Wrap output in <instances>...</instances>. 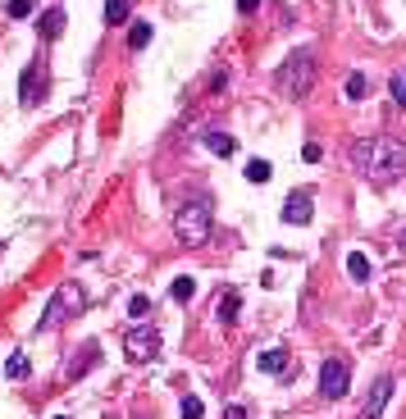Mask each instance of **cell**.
<instances>
[{"label": "cell", "mask_w": 406, "mask_h": 419, "mask_svg": "<svg viewBox=\"0 0 406 419\" xmlns=\"http://www.w3.org/2000/svg\"><path fill=\"white\" fill-rule=\"evenodd\" d=\"M347 383H352V365L343 356H328L320 365V396L324 401H338V396H347Z\"/></svg>", "instance_id": "7"}, {"label": "cell", "mask_w": 406, "mask_h": 419, "mask_svg": "<svg viewBox=\"0 0 406 419\" xmlns=\"http://www.w3.org/2000/svg\"><path fill=\"white\" fill-rule=\"evenodd\" d=\"M206 146H210V151L219 155V160H228V155L238 151V142L228 137V132H206Z\"/></svg>", "instance_id": "15"}, {"label": "cell", "mask_w": 406, "mask_h": 419, "mask_svg": "<svg viewBox=\"0 0 406 419\" xmlns=\"http://www.w3.org/2000/svg\"><path fill=\"white\" fill-rule=\"evenodd\" d=\"M123 356H128L133 365H151V360L160 356V328L133 324L128 333H123Z\"/></svg>", "instance_id": "5"}, {"label": "cell", "mask_w": 406, "mask_h": 419, "mask_svg": "<svg viewBox=\"0 0 406 419\" xmlns=\"http://www.w3.org/2000/svg\"><path fill=\"white\" fill-rule=\"evenodd\" d=\"M151 37H156V32H151V23H142V18H137V23L128 27V51H147Z\"/></svg>", "instance_id": "14"}, {"label": "cell", "mask_w": 406, "mask_h": 419, "mask_svg": "<svg viewBox=\"0 0 406 419\" xmlns=\"http://www.w3.org/2000/svg\"><path fill=\"white\" fill-rule=\"evenodd\" d=\"M55 419H69V415H55Z\"/></svg>", "instance_id": "30"}, {"label": "cell", "mask_w": 406, "mask_h": 419, "mask_svg": "<svg viewBox=\"0 0 406 419\" xmlns=\"http://www.w3.org/2000/svg\"><path fill=\"white\" fill-rule=\"evenodd\" d=\"M315 73H320V64H315V51H293L283 64H278L274 87H278L283 96H293V101H302V96L315 87Z\"/></svg>", "instance_id": "3"}, {"label": "cell", "mask_w": 406, "mask_h": 419, "mask_svg": "<svg viewBox=\"0 0 406 419\" xmlns=\"http://www.w3.org/2000/svg\"><path fill=\"white\" fill-rule=\"evenodd\" d=\"M315 201H311V192H293V196L283 201V223H311L315 219Z\"/></svg>", "instance_id": "10"}, {"label": "cell", "mask_w": 406, "mask_h": 419, "mask_svg": "<svg viewBox=\"0 0 406 419\" xmlns=\"http://www.w3.org/2000/svg\"><path fill=\"white\" fill-rule=\"evenodd\" d=\"M128 315H133V319H147V315H151V296H142V292H137V296L128 301Z\"/></svg>", "instance_id": "23"}, {"label": "cell", "mask_w": 406, "mask_h": 419, "mask_svg": "<svg viewBox=\"0 0 406 419\" xmlns=\"http://www.w3.org/2000/svg\"><path fill=\"white\" fill-rule=\"evenodd\" d=\"M64 27H69V18H64V9H60V5H51L42 18H37V32H42V42H55V37H60Z\"/></svg>", "instance_id": "11"}, {"label": "cell", "mask_w": 406, "mask_h": 419, "mask_svg": "<svg viewBox=\"0 0 406 419\" xmlns=\"http://www.w3.org/2000/svg\"><path fill=\"white\" fill-rule=\"evenodd\" d=\"M224 419H247V411H242V406H228V411H224Z\"/></svg>", "instance_id": "27"}, {"label": "cell", "mask_w": 406, "mask_h": 419, "mask_svg": "<svg viewBox=\"0 0 406 419\" xmlns=\"http://www.w3.org/2000/svg\"><path fill=\"white\" fill-rule=\"evenodd\" d=\"M302 160H306V164H320V160H324V146H320V142H306V146H302Z\"/></svg>", "instance_id": "25"}, {"label": "cell", "mask_w": 406, "mask_h": 419, "mask_svg": "<svg viewBox=\"0 0 406 419\" xmlns=\"http://www.w3.org/2000/svg\"><path fill=\"white\" fill-rule=\"evenodd\" d=\"M256 369H265V374H288V351H278V346L260 351V356H256Z\"/></svg>", "instance_id": "13"}, {"label": "cell", "mask_w": 406, "mask_h": 419, "mask_svg": "<svg viewBox=\"0 0 406 419\" xmlns=\"http://www.w3.org/2000/svg\"><path fill=\"white\" fill-rule=\"evenodd\" d=\"M347 160H352V169L361 173V178L388 187L393 178L406 173V146L398 137H356L347 146Z\"/></svg>", "instance_id": "1"}, {"label": "cell", "mask_w": 406, "mask_h": 419, "mask_svg": "<svg viewBox=\"0 0 406 419\" xmlns=\"http://www.w3.org/2000/svg\"><path fill=\"white\" fill-rule=\"evenodd\" d=\"M370 96V77L365 73H347V101H365Z\"/></svg>", "instance_id": "18"}, {"label": "cell", "mask_w": 406, "mask_h": 419, "mask_svg": "<svg viewBox=\"0 0 406 419\" xmlns=\"http://www.w3.org/2000/svg\"><path fill=\"white\" fill-rule=\"evenodd\" d=\"M269 178H274V169H269V160H251V164H247V182H256V187H265Z\"/></svg>", "instance_id": "20"}, {"label": "cell", "mask_w": 406, "mask_h": 419, "mask_svg": "<svg viewBox=\"0 0 406 419\" xmlns=\"http://www.w3.org/2000/svg\"><path fill=\"white\" fill-rule=\"evenodd\" d=\"M169 296H173V301H192V296H197V278H192V274H178V278L169 282Z\"/></svg>", "instance_id": "16"}, {"label": "cell", "mask_w": 406, "mask_h": 419, "mask_svg": "<svg viewBox=\"0 0 406 419\" xmlns=\"http://www.w3.org/2000/svg\"><path fill=\"white\" fill-rule=\"evenodd\" d=\"M32 374V360L23 356V351H14V356L5 360V378H27Z\"/></svg>", "instance_id": "17"}, {"label": "cell", "mask_w": 406, "mask_h": 419, "mask_svg": "<svg viewBox=\"0 0 406 419\" xmlns=\"http://www.w3.org/2000/svg\"><path fill=\"white\" fill-rule=\"evenodd\" d=\"M238 9H242V14H251V9H260V0H238Z\"/></svg>", "instance_id": "28"}, {"label": "cell", "mask_w": 406, "mask_h": 419, "mask_svg": "<svg viewBox=\"0 0 406 419\" xmlns=\"http://www.w3.org/2000/svg\"><path fill=\"white\" fill-rule=\"evenodd\" d=\"M238 310H242V292L224 287V296H219V306H215V319L219 324H238Z\"/></svg>", "instance_id": "12"}, {"label": "cell", "mask_w": 406, "mask_h": 419, "mask_svg": "<svg viewBox=\"0 0 406 419\" xmlns=\"http://www.w3.org/2000/svg\"><path fill=\"white\" fill-rule=\"evenodd\" d=\"M398 251H402V256H406V228H402V237H398Z\"/></svg>", "instance_id": "29"}, {"label": "cell", "mask_w": 406, "mask_h": 419, "mask_svg": "<svg viewBox=\"0 0 406 419\" xmlns=\"http://www.w3.org/2000/svg\"><path fill=\"white\" fill-rule=\"evenodd\" d=\"M210 228H215V210H210L206 196H192L173 210V237H178L183 246H206Z\"/></svg>", "instance_id": "2"}, {"label": "cell", "mask_w": 406, "mask_h": 419, "mask_svg": "<svg viewBox=\"0 0 406 419\" xmlns=\"http://www.w3.org/2000/svg\"><path fill=\"white\" fill-rule=\"evenodd\" d=\"M201 415H206L201 396H183V419H201Z\"/></svg>", "instance_id": "24"}, {"label": "cell", "mask_w": 406, "mask_h": 419, "mask_svg": "<svg viewBox=\"0 0 406 419\" xmlns=\"http://www.w3.org/2000/svg\"><path fill=\"white\" fill-rule=\"evenodd\" d=\"M105 23L110 27L128 23V0H105Z\"/></svg>", "instance_id": "21"}, {"label": "cell", "mask_w": 406, "mask_h": 419, "mask_svg": "<svg viewBox=\"0 0 406 419\" xmlns=\"http://www.w3.org/2000/svg\"><path fill=\"white\" fill-rule=\"evenodd\" d=\"M347 274H352L356 282H370V260H365L361 251H352V256H347Z\"/></svg>", "instance_id": "19"}, {"label": "cell", "mask_w": 406, "mask_h": 419, "mask_svg": "<svg viewBox=\"0 0 406 419\" xmlns=\"http://www.w3.org/2000/svg\"><path fill=\"white\" fill-rule=\"evenodd\" d=\"M46 96H51V69H46V60L37 55V60L23 69V77H18V101L23 105H42Z\"/></svg>", "instance_id": "6"}, {"label": "cell", "mask_w": 406, "mask_h": 419, "mask_svg": "<svg viewBox=\"0 0 406 419\" xmlns=\"http://www.w3.org/2000/svg\"><path fill=\"white\" fill-rule=\"evenodd\" d=\"M388 396H393V374L374 378V387H370V396H365V406H361V415H356V419H379L383 406H388Z\"/></svg>", "instance_id": "9"}, {"label": "cell", "mask_w": 406, "mask_h": 419, "mask_svg": "<svg viewBox=\"0 0 406 419\" xmlns=\"http://www.w3.org/2000/svg\"><path fill=\"white\" fill-rule=\"evenodd\" d=\"M87 306V292L78 287V282H64L60 292H55L51 301H46V315H42V333H51V328H60L64 319H73L78 310Z\"/></svg>", "instance_id": "4"}, {"label": "cell", "mask_w": 406, "mask_h": 419, "mask_svg": "<svg viewBox=\"0 0 406 419\" xmlns=\"http://www.w3.org/2000/svg\"><path fill=\"white\" fill-rule=\"evenodd\" d=\"M393 101H398V105H406V73H393Z\"/></svg>", "instance_id": "26"}, {"label": "cell", "mask_w": 406, "mask_h": 419, "mask_svg": "<svg viewBox=\"0 0 406 419\" xmlns=\"http://www.w3.org/2000/svg\"><path fill=\"white\" fill-rule=\"evenodd\" d=\"M32 9H37V0H9V5H5V14H9V18H27Z\"/></svg>", "instance_id": "22"}, {"label": "cell", "mask_w": 406, "mask_h": 419, "mask_svg": "<svg viewBox=\"0 0 406 419\" xmlns=\"http://www.w3.org/2000/svg\"><path fill=\"white\" fill-rule=\"evenodd\" d=\"M96 360H101V342H82V346H78V356H73L69 365L60 369V378H64V383H78V378L96 365Z\"/></svg>", "instance_id": "8"}]
</instances>
